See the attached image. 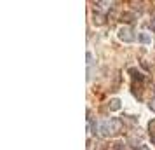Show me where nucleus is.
<instances>
[{
	"label": "nucleus",
	"instance_id": "nucleus-11",
	"mask_svg": "<svg viewBox=\"0 0 155 150\" xmlns=\"http://www.w3.org/2000/svg\"><path fill=\"white\" fill-rule=\"evenodd\" d=\"M150 26H152V32H153V33H155V21H153V23H152V25H150Z\"/></svg>",
	"mask_w": 155,
	"mask_h": 150
},
{
	"label": "nucleus",
	"instance_id": "nucleus-5",
	"mask_svg": "<svg viewBox=\"0 0 155 150\" xmlns=\"http://www.w3.org/2000/svg\"><path fill=\"white\" fill-rule=\"evenodd\" d=\"M138 40L141 42V44H152V37H150L148 33H145V32L138 33Z\"/></svg>",
	"mask_w": 155,
	"mask_h": 150
},
{
	"label": "nucleus",
	"instance_id": "nucleus-1",
	"mask_svg": "<svg viewBox=\"0 0 155 150\" xmlns=\"http://www.w3.org/2000/svg\"><path fill=\"white\" fill-rule=\"evenodd\" d=\"M99 135L108 138V136H113L117 131H120V120L119 119H105L99 122Z\"/></svg>",
	"mask_w": 155,
	"mask_h": 150
},
{
	"label": "nucleus",
	"instance_id": "nucleus-4",
	"mask_svg": "<svg viewBox=\"0 0 155 150\" xmlns=\"http://www.w3.org/2000/svg\"><path fill=\"white\" fill-rule=\"evenodd\" d=\"M120 108H122V101L119 98H113V100L108 101V110L110 112H119Z\"/></svg>",
	"mask_w": 155,
	"mask_h": 150
},
{
	"label": "nucleus",
	"instance_id": "nucleus-3",
	"mask_svg": "<svg viewBox=\"0 0 155 150\" xmlns=\"http://www.w3.org/2000/svg\"><path fill=\"white\" fill-rule=\"evenodd\" d=\"M113 4H115V0H98L96 7H98V11H101V12H108L110 9L113 7Z\"/></svg>",
	"mask_w": 155,
	"mask_h": 150
},
{
	"label": "nucleus",
	"instance_id": "nucleus-8",
	"mask_svg": "<svg viewBox=\"0 0 155 150\" xmlns=\"http://www.w3.org/2000/svg\"><path fill=\"white\" fill-rule=\"evenodd\" d=\"M108 150H124V145L122 143H113V145H110Z\"/></svg>",
	"mask_w": 155,
	"mask_h": 150
},
{
	"label": "nucleus",
	"instance_id": "nucleus-10",
	"mask_svg": "<svg viewBox=\"0 0 155 150\" xmlns=\"http://www.w3.org/2000/svg\"><path fill=\"white\" fill-rule=\"evenodd\" d=\"M136 150H150V148H148L146 145H138V148H136Z\"/></svg>",
	"mask_w": 155,
	"mask_h": 150
},
{
	"label": "nucleus",
	"instance_id": "nucleus-2",
	"mask_svg": "<svg viewBox=\"0 0 155 150\" xmlns=\"http://www.w3.org/2000/svg\"><path fill=\"white\" fill-rule=\"evenodd\" d=\"M117 37H119V40L124 42V44H131V42H134V40H136L134 32H132L129 26H120L119 32H117Z\"/></svg>",
	"mask_w": 155,
	"mask_h": 150
},
{
	"label": "nucleus",
	"instance_id": "nucleus-7",
	"mask_svg": "<svg viewBox=\"0 0 155 150\" xmlns=\"http://www.w3.org/2000/svg\"><path fill=\"white\" fill-rule=\"evenodd\" d=\"M93 63H94V56H93V52L89 51V52H87V67H89V72H91V67H93Z\"/></svg>",
	"mask_w": 155,
	"mask_h": 150
},
{
	"label": "nucleus",
	"instance_id": "nucleus-6",
	"mask_svg": "<svg viewBox=\"0 0 155 150\" xmlns=\"http://www.w3.org/2000/svg\"><path fill=\"white\" fill-rule=\"evenodd\" d=\"M93 17H94V19H93V21H94V25H103V23H105L101 14H96V12H94V16H93Z\"/></svg>",
	"mask_w": 155,
	"mask_h": 150
},
{
	"label": "nucleus",
	"instance_id": "nucleus-9",
	"mask_svg": "<svg viewBox=\"0 0 155 150\" xmlns=\"http://www.w3.org/2000/svg\"><path fill=\"white\" fill-rule=\"evenodd\" d=\"M148 106H150V110H152V112H155V98H152V100H150Z\"/></svg>",
	"mask_w": 155,
	"mask_h": 150
}]
</instances>
